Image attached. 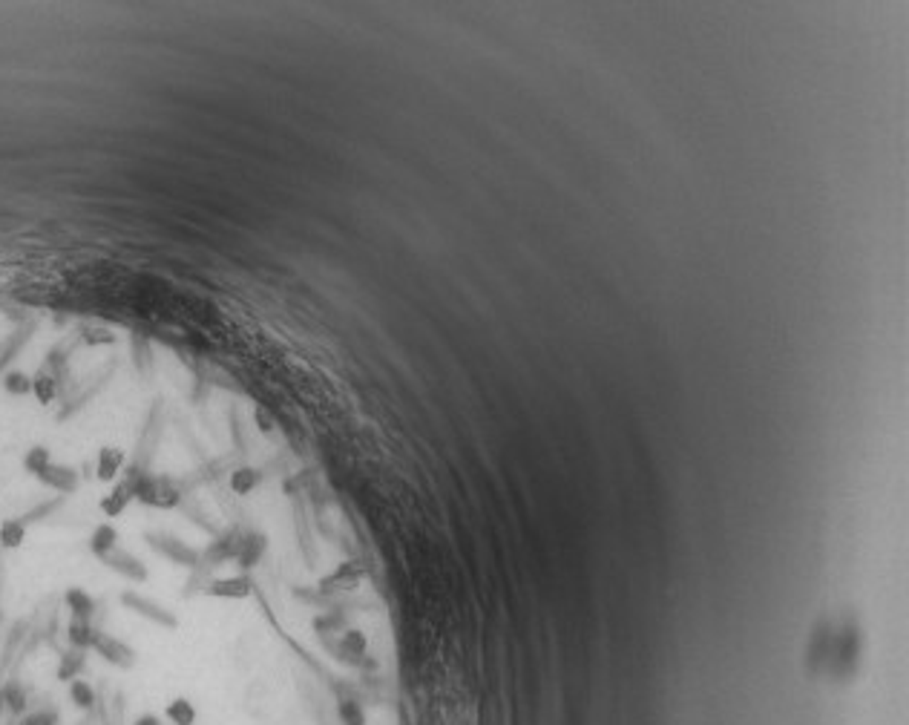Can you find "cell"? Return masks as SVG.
<instances>
[{"instance_id":"obj_8","label":"cell","mask_w":909,"mask_h":725,"mask_svg":"<svg viewBox=\"0 0 909 725\" xmlns=\"http://www.w3.org/2000/svg\"><path fill=\"white\" fill-rule=\"evenodd\" d=\"M6 714V703H4V677H0V717Z\"/></svg>"},{"instance_id":"obj_2","label":"cell","mask_w":909,"mask_h":725,"mask_svg":"<svg viewBox=\"0 0 909 725\" xmlns=\"http://www.w3.org/2000/svg\"><path fill=\"white\" fill-rule=\"evenodd\" d=\"M89 651H78V648H66L58 653V665H55V679L58 682H66L70 685L72 679H81L84 677V670H87V656Z\"/></svg>"},{"instance_id":"obj_7","label":"cell","mask_w":909,"mask_h":725,"mask_svg":"<svg viewBox=\"0 0 909 725\" xmlns=\"http://www.w3.org/2000/svg\"><path fill=\"white\" fill-rule=\"evenodd\" d=\"M130 725H162V717H156V714H141L136 717Z\"/></svg>"},{"instance_id":"obj_4","label":"cell","mask_w":909,"mask_h":725,"mask_svg":"<svg viewBox=\"0 0 909 725\" xmlns=\"http://www.w3.org/2000/svg\"><path fill=\"white\" fill-rule=\"evenodd\" d=\"M165 720L170 725H196V720H199L196 703L191 700V696H173V700H167V705H165Z\"/></svg>"},{"instance_id":"obj_5","label":"cell","mask_w":909,"mask_h":725,"mask_svg":"<svg viewBox=\"0 0 909 725\" xmlns=\"http://www.w3.org/2000/svg\"><path fill=\"white\" fill-rule=\"evenodd\" d=\"M70 703L78 708V711H84V714H92V711L98 708V691H96V685H92L89 679H72L70 682Z\"/></svg>"},{"instance_id":"obj_6","label":"cell","mask_w":909,"mask_h":725,"mask_svg":"<svg viewBox=\"0 0 909 725\" xmlns=\"http://www.w3.org/2000/svg\"><path fill=\"white\" fill-rule=\"evenodd\" d=\"M18 725H61V717L55 708H38V711H26L18 720Z\"/></svg>"},{"instance_id":"obj_1","label":"cell","mask_w":909,"mask_h":725,"mask_svg":"<svg viewBox=\"0 0 909 725\" xmlns=\"http://www.w3.org/2000/svg\"><path fill=\"white\" fill-rule=\"evenodd\" d=\"M92 653L98 656V660H104L106 665H113L118 670H132L139 665V653L132 644H127L124 639H118L113 636L110 630H101L96 644H92Z\"/></svg>"},{"instance_id":"obj_3","label":"cell","mask_w":909,"mask_h":725,"mask_svg":"<svg viewBox=\"0 0 909 725\" xmlns=\"http://www.w3.org/2000/svg\"><path fill=\"white\" fill-rule=\"evenodd\" d=\"M4 703H6V711L12 717H23L26 711H30V691H26V685L12 674L9 679H4Z\"/></svg>"}]
</instances>
